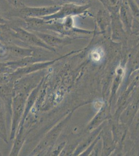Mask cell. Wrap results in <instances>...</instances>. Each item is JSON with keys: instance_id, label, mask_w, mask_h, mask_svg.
<instances>
[{"instance_id": "8", "label": "cell", "mask_w": 139, "mask_h": 156, "mask_svg": "<svg viewBox=\"0 0 139 156\" xmlns=\"http://www.w3.org/2000/svg\"><path fill=\"white\" fill-rule=\"evenodd\" d=\"M119 16L125 32H131L132 16L127 0H123L119 9Z\"/></svg>"}, {"instance_id": "18", "label": "cell", "mask_w": 139, "mask_h": 156, "mask_svg": "<svg viewBox=\"0 0 139 156\" xmlns=\"http://www.w3.org/2000/svg\"><path fill=\"white\" fill-rule=\"evenodd\" d=\"M9 81H11V80L10 77L9 76V74L7 75H5V74L0 75V85L5 83H6Z\"/></svg>"}, {"instance_id": "9", "label": "cell", "mask_w": 139, "mask_h": 156, "mask_svg": "<svg viewBox=\"0 0 139 156\" xmlns=\"http://www.w3.org/2000/svg\"><path fill=\"white\" fill-rule=\"evenodd\" d=\"M7 52L12 57L20 59L33 56L35 54V50L33 48H26L18 45L7 46Z\"/></svg>"}, {"instance_id": "11", "label": "cell", "mask_w": 139, "mask_h": 156, "mask_svg": "<svg viewBox=\"0 0 139 156\" xmlns=\"http://www.w3.org/2000/svg\"><path fill=\"white\" fill-rule=\"evenodd\" d=\"M8 121L5 107L0 98V138L8 143Z\"/></svg>"}, {"instance_id": "20", "label": "cell", "mask_w": 139, "mask_h": 156, "mask_svg": "<svg viewBox=\"0 0 139 156\" xmlns=\"http://www.w3.org/2000/svg\"><path fill=\"white\" fill-rule=\"evenodd\" d=\"M5 23H7V21L0 15V25L1 24H5Z\"/></svg>"}, {"instance_id": "6", "label": "cell", "mask_w": 139, "mask_h": 156, "mask_svg": "<svg viewBox=\"0 0 139 156\" xmlns=\"http://www.w3.org/2000/svg\"><path fill=\"white\" fill-rule=\"evenodd\" d=\"M14 83V81H9L0 85V98L2 99L5 107L8 126H10V128L12 114V101L15 95Z\"/></svg>"}, {"instance_id": "10", "label": "cell", "mask_w": 139, "mask_h": 156, "mask_svg": "<svg viewBox=\"0 0 139 156\" xmlns=\"http://www.w3.org/2000/svg\"><path fill=\"white\" fill-rule=\"evenodd\" d=\"M96 22L98 29L102 32L111 29V17L109 11L106 8L100 9L97 13Z\"/></svg>"}, {"instance_id": "16", "label": "cell", "mask_w": 139, "mask_h": 156, "mask_svg": "<svg viewBox=\"0 0 139 156\" xmlns=\"http://www.w3.org/2000/svg\"><path fill=\"white\" fill-rule=\"evenodd\" d=\"M54 2L57 3V5H64L65 4H84L86 0H52Z\"/></svg>"}, {"instance_id": "12", "label": "cell", "mask_w": 139, "mask_h": 156, "mask_svg": "<svg viewBox=\"0 0 139 156\" xmlns=\"http://www.w3.org/2000/svg\"><path fill=\"white\" fill-rule=\"evenodd\" d=\"M32 32L36 34L44 43H46V44L54 48H55V47L61 46L65 42L64 39H61L56 36H54L51 34L40 31Z\"/></svg>"}, {"instance_id": "7", "label": "cell", "mask_w": 139, "mask_h": 156, "mask_svg": "<svg viewBox=\"0 0 139 156\" xmlns=\"http://www.w3.org/2000/svg\"><path fill=\"white\" fill-rule=\"evenodd\" d=\"M60 130V124H58V126H55L50 129L34 149L32 153H31V155H41L45 152V151H47L50 148L53 147L57 138L58 137Z\"/></svg>"}, {"instance_id": "3", "label": "cell", "mask_w": 139, "mask_h": 156, "mask_svg": "<svg viewBox=\"0 0 139 156\" xmlns=\"http://www.w3.org/2000/svg\"><path fill=\"white\" fill-rule=\"evenodd\" d=\"M15 37L23 43L27 48L32 46L33 48H39L48 50L49 51H55L56 49L46 44L34 32L18 27H11Z\"/></svg>"}, {"instance_id": "15", "label": "cell", "mask_w": 139, "mask_h": 156, "mask_svg": "<svg viewBox=\"0 0 139 156\" xmlns=\"http://www.w3.org/2000/svg\"><path fill=\"white\" fill-rule=\"evenodd\" d=\"M104 51L101 47L96 48L90 52V57L94 62H101L104 57Z\"/></svg>"}, {"instance_id": "1", "label": "cell", "mask_w": 139, "mask_h": 156, "mask_svg": "<svg viewBox=\"0 0 139 156\" xmlns=\"http://www.w3.org/2000/svg\"><path fill=\"white\" fill-rule=\"evenodd\" d=\"M44 75V70H41L19 78L14 83L15 95L23 94L29 96L32 90L41 83Z\"/></svg>"}, {"instance_id": "17", "label": "cell", "mask_w": 139, "mask_h": 156, "mask_svg": "<svg viewBox=\"0 0 139 156\" xmlns=\"http://www.w3.org/2000/svg\"><path fill=\"white\" fill-rule=\"evenodd\" d=\"M12 69L8 65L7 63L0 62V75L10 73Z\"/></svg>"}, {"instance_id": "13", "label": "cell", "mask_w": 139, "mask_h": 156, "mask_svg": "<svg viewBox=\"0 0 139 156\" xmlns=\"http://www.w3.org/2000/svg\"><path fill=\"white\" fill-rule=\"evenodd\" d=\"M16 135V136L15 137L14 143L10 153L11 156H17L23 145L26 138L23 126H20L18 129Z\"/></svg>"}, {"instance_id": "19", "label": "cell", "mask_w": 139, "mask_h": 156, "mask_svg": "<svg viewBox=\"0 0 139 156\" xmlns=\"http://www.w3.org/2000/svg\"><path fill=\"white\" fill-rule=\"evenodd\" d=\"M9 4L15 7H19L23 6L20 0H5Z\"/></svg>"}, {"instance_id": "4", "label": "cell", "mask_w": 139, "mask_h": 156, "mask_svg": "<svg viewBox=\"0 0 139 156\" xmlns=\"http://www.w3.org/2000/svg\"><path fill=\"white\" fill-rule=\"evenodd\" d=\"M90 7L89 4H65L62 5L60 9L54 14L42 18L46 21H53L62 20L68 17L85 14L87 12V9Z\"/></svg>"}, {"instance_id": "5", "label": "cell", "mask_w": 139, "mask_h": 156, "mask_svg": "<svg viewBox=\"0 0 139 156\" xmlns=\"http://www.w3.org/2000/svg\"><path fill=\"white\" fill-rule=\"evenodd\" d=\"M61 5H54L42 7H29L23 6L19 11L20 16L24 18H42L57 12Z\"/></svg>"}, {"instance_id": "2", "label": "cell", "mask_w": 139, "mask_h": 156, "mask_svg": "<svg viewBox=\"0 0 139 156\" xmlns=\"http://www.w3.org/2000/svg\"><path fill=\"white\" fill-rule=\"evenodd\" d=\"M28 96L23 94H15L12 101V114L9 138L14 139L25 112L26 99Z\"/></svg>"}, {"instance_id": "14", "label": "cell", "mask_w": 139, "mask_h": 156, "mask_svg": "<svg viewBox=\"0 0 139 156\" xmlns=\"http://www.w3.org/2000/svg\"><path fill=\"white\" fill-rule=\"evenodd\" d=\"M132 16L131 32H139V6L135 0H127Z\"/></svg>"}]
</instances>
